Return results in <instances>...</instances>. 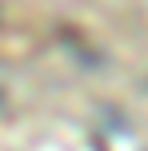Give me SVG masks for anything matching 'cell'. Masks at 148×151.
I'll return each mask as SVG.
<instances>
[{
  "instance_id": "cell-1",
  "label": "cell",
  "mask_w": 148,
  "mask_h": 151,
  "mask_svg": "<svg viewBox=\"0 0 148 151\" xmlns=\"http://www.w3.org/2000/svg\"><path fill=\"white\" fill-rule=\"evenodd\" d=\"M0 151H108V143L80 119L12 115L0 119Z\"/></svg>"
}]
</instances>
